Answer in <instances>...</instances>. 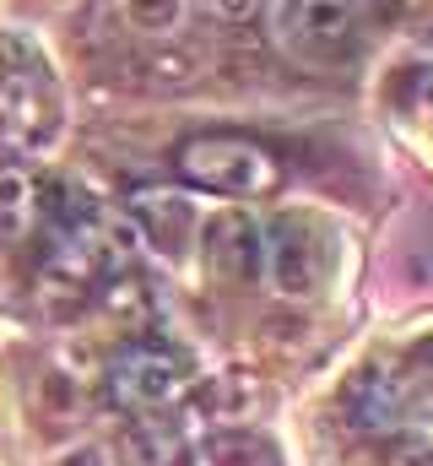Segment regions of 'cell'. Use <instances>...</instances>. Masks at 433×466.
<instances>
[{
	"label": "cell",
	"mask_w": 433,
	"mask_h": 466,
	"mask_svg": "<svg viewBox=\"0 0 433 466\" xmlns=\"http://www.w3.org/2000/svg\"><path fill=\"white\" fill-rule=\"evenodd\" d=\"M190 390V369L185 358L157 342H130L108 358V396L114 407H125L130 418H157L168 412L179 396Z\"/></svg>",
	"instance_id": "obj_3"
},
{
	"label": "cell",
	"mask_w": 433,
	"mask_h": 466,
	"mask_svg": "<svg viewBox=\"0 0 433 466\" xmlns=\"http://www.w3.org/2000/svg\"><path fill=\"white\" fill-rule=\"evenodd\" d=\"M266 0H212V11L222 16V22H244V16H255Z\"/></svg>",
	"instance_id": "obj_12"
},
{
	"label": "cell",
	"mask_w": 433,
	"mask_h": 466,
	"mask_svg": "<svg viewBox=\"0 0 433 466\" xmlns=\"http://www.w3.org/2000/svg\"><path fill=\"white\" fill-rule=\"evenodd\" d=\"M44 223V190L22 168H0V244H22Z\"/></svg>",
	"instance_id": "obj_8"
},
{
	"label": "cell",
	"mask_w": 433,
	"mask_h": 466,
	"mask_svg": "<svg viewBox=\"0 0 433 466\" xmlns=\"http://www.w3.org/2000/svg\"><path fill=\"white\" fill-rule=\"evenodd\" d=\"M201 255L222 282H260L266 277V228L244 212H222L201 233Z\"/></svg>",
	"instance_id": "obj_6"
},
{
	"label": "cell",
	"mask_w": 433,
	"mask_h": 466,
	"mask_svg": "<svg viewBox=\"0 0 433 466\" xmlns=\"http://www.w3.org/2000/svg\"><path fill=\"white\" fill-rule=\"evenodd\" d=\"M390 98L401 104V109H423L433 115V66L428 60H418V66H407V71H396V82H390Z\"/></svg>",
	"instance_id": "obj_11"
},
{
	"label": "cell",
	"mask_w": 433,
	"mask_h": 466,
	"mask_svg": "<svg viewBox=\"0 0 433 466\" xmlns=\"http://www.w3.org/2000/svg\"><path fill=\"white\" fill-rule=\"evenodd\" d=\"M271 33L298 60H330L357 33V0H277Z\"/></svg>",
	"instance_id": "obj_5"
},
{
	"label": "cell",
	"mask_w": 433,
	"mask_h": 466,
	"mask_svg": "<svg viewBox=\"0 0 433 466\" xmlns=\"http://www.w3.org/2000/svg\"><path fill=\"white\" fill-rule=\"evenodd\" d=\"M179 179L212 196H266L277 185V157L249 136H196L179 147Z\"/></svg>",
	"instance_id": "obj_1"
},
{
	"label": "cell",
	"mask_w": 433,
	"mask_h": 466,
	"mask_svg": "<svg viewBox=\"0 0 433 466\" xmlns=\"http://www.w3.org/2000/svg\"><path fill=\"white\" fill-rule=\"evenodd\" d=\"M341 412L363 434H379V429L401 423V412H407V374L396 363H363L347 380V390H341Z\"/></svg>",
	"instance_id": "obj_7"
},
{
	"label": "cell",
	"mask_w": 433,
	"mask_h": 466,
	"mask_svg": "<svg viewBox=\"0 0 433 466\" xmlns=\"http://www.w3.org/2000/svg\"><path fill=\"white\" fill-rule=\"evenodd\" d=\"M174 461H179V434H174V423H163V412L141 418L125 434V466H174Z\"/></svg>",
	"instance_id": "obj_9"
},
{
	"label": "cell",
	"mask_w": 433,
	"mask_h": 466,
	"mask_svg": "<svg viewBox=\"0 0 433 466\" xmlns=\"http://www.w3.org/2000/svg\"><path fill=\"white\" fill-rule=\"evenodd\" d=\"M185 11H190V0H119L125 27L141 33V38H168V33H179Z\"/></svg>",
	"instance_id": "obj_10"
},
{
	"label": "cell",
	"mask_w": 433,
	"mask_h": 466,
	"mask_svg": "<svg viewBox=\"0 0 433 466\" xmlns=\"http://www.w3.org/2000/svg\"><path fill=\"white\" fill-rule=\"evenodd\" d=\"M55 93L44 82L38 49L16 33H0V141H44L55 130Z\"/></svg>",
	"instance_id": "obj_2"
},
{
	"label": "cell",
	"mask_w": 433,
	"mask_h": 466,
	"mask_svg": "<svg viewBox=\"0 0 433 466\" xmlns=\"http://www.w3.org/2000/svg\"><path fill=\"white\" fill-rule=\"evenodd\" d=\"M266 277L287 299L320 293L325 277H330V233L315 218H298V212L277 218L266 228Z\"/></svg>",
	"instance_id": "obj_4"
}]
</instances>
